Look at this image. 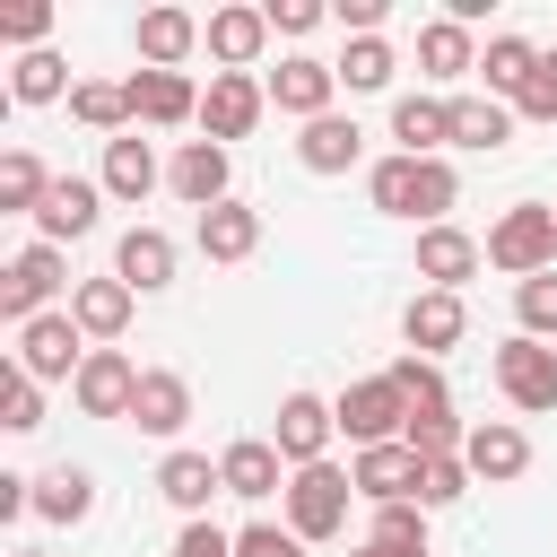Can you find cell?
<instances>
[{"mask_svg": "<svg viewBox=\"0 0 557 557\" xmlns=\"http://www.w3.org/2000/svg\"><path fill=\"white\" fill-rule=\"evenodd\" d=\"M0 513L17 522V513H35V479H17V470H0Z\"/></svg>", "mask_w": 557, "mask_h": 557, "instance_id": "c3c4849f", "label": "cell"}, {"mask_svg": "<svg viewBox=\"0 0 557 557\" xmlns=\"http://www.w3.org/2000/svg\"><path fill=\"white\" fill-rule=\"evenodd\" d=\"M96 183H104V200L139 209V200L165 183V165H157V148H148L139 131H122V139H104V165H96Z\"/></svg>", "mask_w": 557, "mask_h": 557, "instance_id": "ffe728a7", "label": "cell"}, {"mask_svg": "<svg viewBox=\"0 0 557 557\" xmlns=\"http://www.w3.org/2000/svg\"><path fill=\"white\" fill-rule=\"evenodd\" d=\"M348 557H400V548H374V540H366V548H348Z\"/></svg>", "mask_w": 557, "mask_h": 557, "instance_id": "681fc988", "label": "cell"}, {"mask_svg": "<svg viewBox=\"0 0 557 557\" xmlns=\"http://www.w3.org/2000/svg\"><path fill=\"white\" fill-rule=\"evenodd\" d=\"M0 426H9V435H35V426H44V383L17 374V366H9V383H0Z\"/></svg>", "mask_w": 557, "mask_h": 557, "instance_id": "60d3db41", "label": "cell"}, {"mask_svg": "<svg viewBox=\"0 0 557 557\" xmlns=\"http://www.w3.org/2000/svg\"><path fill=\"white\" fill-rule=\"evenodd\" d=\"M461 461H470V479L513 487V479L531 470V435H522L513 418H479V426H470V444H461Z\"/></svg>", "mask_w": 557, "mask_h": 557, "instance_id": "ac0fdd59", "label": "cell"}, {"mask_svg": "<svg viewBox=\"0 0 557 557\" xmlns=\"http://www.w3.org/2000/svg\"><path fill=\"white\" fill-rule=\"evenodd\" d=\"M139 374H148V366H131L122 348H87V366H78L70 400H78L87 418H131V400H139Z\"/></svg>", "mask_w": 557, "mask_h": 557, "instance_id": "4fadbf2b", "label": "cell"}, {"mask_svg": "<svg viewBox=\"0 0 557 557\" xmlns=\"http://www.w3.org/2000/svg\"><path fill=\"white\" fill-rule=\"evenodd\" d=\"M131 426L174 444V435L191 426V383H183L174 366H148V374H139V400H131Z\"/></svg>", "mask_w": 557, "mask_h": 557, "instance_id": "d4e9b609", "label": "cell"}, {"mask_svg": "<svg viewBox=\"0 0 557 557\" xmlns=\"http://www.w3.org/2000/svg\"><path fill=\"white\" fill-rule=\"evenodd\" d=\"M470 496V461H426L418 470V505L426 513H444V505H461Z\"/></svg>", "mask_w": 557, "mask_h": 557, "instance_id": "b9f144b4", "label": "cell"}, {"mask_svg": "<svg viewBox=\"0 0 557 557\" xmlns=\"http://www.w3.org/2000/svg\"><path fill=\"white\" fill-rule=\"evenodd\" d=\"M0 35H9L17 52H44V35H52V0H17V9H0Z\"/></svg>", "mask_w": 557, "mask_h": 557, "instance_id": "7bdbcfd3", "label": "cell"}, {"mask_svg": "<svg viewBox=\"0 0 557 557\" xmlns=\"http://www.w3.org/2000/svg\"><path fill=\"white\" fill-rule=\"evenodd\" d=\"M174 235L165 226H131L122 244H113V278L131 287V296H157V287H174Z\"/></svg>", "mask_w": 557, "mask_h": 557, "instance_id": "44dd1931", "label": "cell"}, {"mask_svg": "<svg viewBox=\"0 0 557 557\" xmlns=\"http://www.w3.org/2000/svg\"><path fill=\"white\" fill-rule=\"evenodd\" d=\"M278 505H287V531L313 548V540H339V531H348L357 479H348L339 461H313V470H296V479H287V496H278Z\"/></svg>", "mask_w": 557, "mask_h": 557, "instance_id": "7a4b0ae2", "label": "cell"}, {"mask_svg": "<svg viewBox=\"0 0 557 557\" xmlns=\"http://www.w3.org/2000/svg\"><path fill=\"white\" fill-rule=\"evenodd\" d=\"M487 270H505L513 287L540 278V270H557V209H548V200H513V209L487 226Z\"/></svg>", "mask_w": 557, "mask_h": 557, "instance_id": "6da1fadb", "label": "cell"}, {"mask_svg": "<svg viewBox=\"0 0 557 557\" xmlns=\"http://www.w3.org/2000/svg\"><path fill=\"white\" fill-rule=\"evenodd\" d=\"M513 122H557V52H540V70H531V87L513 96Z\"/></svg>", "mask_w": 557, "mask_h": 557, "instance_id": "ee69618b", "label": "cell"}, {"mask_svg": "<svg viewBox=\"0 0 557 557\" xmlns=\"http://www.w3.org/2000/svg\"><path fill=\"white\" fill-rule=\"evenodd\" d=\"M70 287V261H61V244H17V261L0 270V322L9 331H26L35 313H52V296Z\"/></svg>", "mask_w": 557, "mask_h": 557, "instance_id": "3957f363", "label": "cell"}, {"mask_svg": "<svg viewBox=\"0 0 557 557\" xmlns=\"http://www.w3.org/2000/svg\"><path fill=\"white\" fill-rule=\"evenodd\" d=\"M496 392H505V400H513L522 418L557 409V348H548V339H522V331H513V339L496 348Z\"/></svg>", "mask_w": 557, "mask_h": 557, "instance_id": "52a82bcc", "label": "cell"}, {"mask_svg": "<svg viewBox=\"0 0 557 557\" xmlns=\"http://www.w3.org/2000/svg\"><path fill=\"white\" fill-rule=\"evenodd\" d=\"M261 87H270V104H278V113H296V122L339 113V104H331V96H339V70H331V61H313V52H287Z\"/></svg>", "mask_w": 557, "mask_h": 557, "instance_id": "30bf717a", "label": "cell"}, {"mask_svg": "<svg viewBox=\"0 0 557 557\" xmlns=\"http://www.w3.org/2000/svg\"><path fill=\"white\" fill-rule=\"evenodd\" d=\"M531 70H540V44H531V35H487V44H479V78H487V96L513 104V96L531 87Z\"/></svg>", "mask_w": 557, "mask_h": 557, "instance_id": "4dcf8cb0", "label": "cell"}, {"mask_svg": "<svg viewBox=\"0 0 557 557\" xmlns=\"http://www.w3.org/2000/svg\"><path fill=\"white\" fill-rule=\"evenodd\" d=\"M70 113H78L87 131H104V139H122V131H139V122H131V87H122V78H78V96H70Z\"/></svg>", "mask_w": 557, "mask_h": 557, "instance_id": "e575fe53", "label": "cell"}, {"mask_svg": "<svg viewBox=\"0 0 557 557\" xmlns=\"http://www.w3.org/2000/svg\"><path fill=\"white\" fill-rule=\"evenodd\" d=\"M35 513H44V522H87V513H96V479H87L78 461H52V470L35 479Z\"/></svg>", "mask_w": 557, "mask_h": 557, "instance_id": "d6a6232c", "label": "cell"}, {"mask_svg": "<svg viewBox=\"0 0 557 557\" xmlns=\"http://www.w3.org/2000/svg\"><path fill=\"white\" fill-rule=\"evenodd\" d=\"M331 409H339V435H348L357 453H366V444H400V435H409V392H400L392 374H357Z\"/></svg>", "mask_w": 557, "mask_h": 557, "instance_id": "5b68a950", "label": "cell"}, {"mask_svg": "<svg viewBox=\"0 0 557 557\" xmlns=\"http://www.w3.org/2000/svg\"><path fill=\"white\" fill-rule=\"evenodd\" d=\"M331 435H339V409H331L322 392H287V400H278V426H270V444L287 453V470H313V461H331Z\"/></svg>", "mask_w": 557, "mask_h": 557, "instance_id": "ba28073f", "label": "cell"}, {"mask_svg": "<svg viewBox=\"0 0 557 557\" xmlns=\"http://www.w3.org/2000/svg\"><path fill=\"white\" fill-rule=\"evenodd\" d=\"M357 157H366V131H357L348 113H322V122L296 131V165H305V174H348Z\"/></svg>", "mask_w": 557, "mask_h": 557, "instance_id": "f546056e", "label": "cell"}, {"mask_svg": "<svg viewBox=\"0 0 557 557\" xmlns=\"http://www.w3.org/2000/svg\"><path fill=\"white\" fill-rule=\"evenodd\" d=\"M218 479H226V496H244V505H261V496H287V453L270 444V435H235L226 453H218Z\"/></svg>", "mask_w": 557, "mask_h": 557, "instance_id": "5bb4252c", "label": "cell"}, {"mask_svg": "<svg viewBox=\"0 0 557 557\" xmlns=\"http://www.w3.org/2000/svg\"><path fill=\"white\" fill-rule=\"evenodd\" d=\"M209 61L218 70H252L261 61V44H270V9H209Z\"/></svg>", "mask_w": 557, "mask_h": 557, "instance_id": "f1b7e54d", "label": "cell"}, {"mask_svg": "<svg viewBox=\"0 0 557 557\" xmlns=\"http://www.w3.org/2000/svg\"><path fill=\"white\" fill-rule=\"evenodd\" d=\"M174 557H235V531H218V522L200 513V522L174 531Z\"/></svg>", "mask_w": 557, "mask_h": 557, "instance_id": "bcb514c9", "label": "cell"}, {"mask_svg": "<svg viewBox=\"0 0 557 557\" xmlns=\"http://www.w3.org/2000/svg\"><path fill=\"white\" fill-rule=\"evenodd\" d=\"M331 70H339V87H348V96H374V87H392V70H400V61H392V44H383V35H357Z\"/></svg>", "mask_w": 557, "mask_h": 557, "instance_id": "8d00e7d4", "label": "cell"}, {"mask_svg": "<svg viewBox=\"0 0 557 557\" xmlns=\"http://www.w3.org/2000/svg\"><path fill=\"white\" fill-rule=\"evenodd\" d=\"M235 557H305V540L287 522H244L235 531Z\"/></svg>", "mask_w": 557, "mask_h": 557, "instance_id": "f6af8a7d", "label": "cell"}, {"mask_svg": "<svg viewBox=\"0 0 557 557\" xmlns=\"http://www.w3.org/2000/svg\"><path fill=\"white\" fill-rule=\"evenodd\" d=\"M200 17L191 9H139V70H183L200 52Z\"/></svg>", "mask_w": 557, "mask_h": 557, "instance_id": "484cf974", "label": "cell"}, {"mask_svg": "<svg viewBox=\"0 0 557 557\" xmlns=\"http://www.w3.org/2000/svg\"><path fill=\"white\" fill-rule=\"evenodd\" d=\"M122 87H131V122H139V131H183V122H200L191 70H131Z\"/></svg>", "mask_w": 557, "mask_h": 557, "instance_id": "9c48e42d", "label": "cell"}, {"mask_svg": "<svg viewBox=\"0 0 557 557\" xmlns=\"http://www.w3.org/2000/svg\"><path fill=\"white\" fill-rule=\"evenodd\" d=\"M131 313H139V296H131V287H122L113 270H104V278H78V287H70V322L87 331V348H113V339L131 331Z\"/></svg>", "mask_w": 557, "mask_h": 557, "instance_id": "e0dca14e", "label": "cell"}, {"mask_svg": "<svg viewBox=\"0 0 557 557\" xmlns=\"http://www.w3.org/2000/svg\"><path fill=\"white\" fill-rule=\"evenodd\" d=\"M165 183H174V200H183V209H200V218H209L218 200H235V191H226V183H235V157H226L218 139H183V148H174V165H165Z\"/></svg>", "mask_w": 557, "mask_h": 557, "instance_id": "8fae6325", "label": "cell"}, {"mask_svg": "<svg viewBox=\"0 0 557 557\" xmlns=\"http://www.w3.org/2000/svg\"><path fill=\"white\" fill-rule=\"evenodd\" d=\"M322 17H331L322 0H270V35H313Z\"/></svg>", "mask_w": 557, "mask_h": 557, "instance_id": "7dc6e473", "label": "cell"}, {"mask_svg": "<svg viewBox=\"0 0 557 557\" xmlns=\"http://www.w3.org/2000/svg\"><path fill=\"white\" fill-rule=\"evenodd\" d=\"M366 540H374V548H400V557H435V548H426V505H374Z\"/></svg>", "mask_w": 557, "mask_h": 557, "instance_id": "74e56055", "label": "cell"}, {"mask_svg": "<svg viewBox=\"0 0 557 557\" xmlns=\"http://www.w3.org/2000/svg\"><path fill=\"white\" fill-rule=\"evenodd\" d=\"M461 331H470V305H461L453 287H418V296H409V313H400L409 357H444V348H461Z\"/></svg>", "mask_w": 557, "mask_h": 557, "instance_id": "9a60e30c", "label": "cell"}, {"mask_svg": "<svg viewBox=\"0 0 557 557\" xmlns=\"http://www.w3.org/2000/svg\"><path fill=\"white\" fill-rule=\"evenodd\" d=\"M366 200H374L383 218H418V226H426V157H400V148L374 157V165H366Z\"/></svg>", "mask_w": 557, "mask_h": 557, "instance_id": "cb8c5ba5", "label": "cell"}, {"mask_svg": "<svg viewBox=\"0 0 557 557\" xmlns=\"http://www.w3.org/2000/svg\"><path fill=\"white\" fill-rule=\"evenodd\" d=\"M513 322H522V339H557V270L513 287Z\"/></svg>", "mask_w": 557, "mask_h": 557, "instance_id": "ab89813d", "label": "cell"}, {"mask_svg": "<svg viewBox=\"0 0 557 557\" xmlns=\"http://www.w3.org/2000/svg\"><path fill=\"white\" fill-rule=\"evenodd\" d=\"M96 218H104V183L96 174H61L44 191V209H35V244H78V235H96Z\"/></svg>", "mask_w": 557, "mask_h": 557, "instance_id": "7c38bea8", "label": "cell"}, {"mask_svg": "<svg viewBox=\"0 0 557 557\" xmlns=\"http://www.w3.org/2000/svg\"><path fill=\"white\" fill-rule=\"evenodd\" d=\"M383 374L409 392V409H453V383H444V366H435V357H392Z\"/></svg>", "mask_w": 557, "mask_h": 557, "instance_id": "f35d334b", "label": "cell"}, {"mask_svg": "<svg viewBox=\"0 0 557 557\" xmlns=\"http://www.w3.org/2000/svg\"><path fill=\"white\" fill-rule=\"evenodd\" d=\"M418 453L409 444H366L357 461H348V479H357V496L366 505H418Z\"/></svg>", "mask_w": 557, "mask_h": 557, "instance_id": "d6986e66", "label": "cell"}, {"mask_svg": "<svg viewBox=\"0 0 557 557\" xmlns=\"http://www.w3.org/2000/svg\"><path fill=\"white\" fill-rule=\"evenodd\" d=\"M17 339V374H35V383H78V366H87V331L70 322V305H52V313H35L26 331H9Z\"/></svg>", "mask_w": 557, "mask_h": 557, "instance_id": "277c9868", "label": "cell"}, {"mask_svg": "<svg viewBox=\"0 0 557 557\" xmlns=\"http://www.w3.org/2000/svg\"><path fill=\"white\" fill-rule=\"evenodd\" d=\"M479 270H487V244L479 235H461L453 218L444 226H418V278L426 287H453L461 296V278H479Z\"/></svg>", "mask_w": 557, "mask_h": 557, "instance_id": "2e32d148", "label": "cell"}, {"mask_svg": "<svg viewBox=\"0 0 557 557\" xmlns=\"http://www.w3.org/2000/svg\"><path fill=\"white\" fill-rule=\"evenodd\" d=\"M418 78L453 87V78H479V35L461 17H426L418 26Z\"/></svg>", "mask_w": 557, "mask_h": 557, "instance_id": "603a6c76", "label": "cell"}, {"mask_svg": "<svg viewBox=\"0 0 557 557\" xmlns=\"http://www.w3.org/2000/svg\"><path fill=\"white\" fill-rule=\"evenodd\" d=\"M157 496H165L183 522H200V513H209V496H226V479H218V461H209V453L174 444V453L157 461Z\"/></svg>", "mask_w": 557, "mask_h": 557, "instance_id": "7402d4cb", "label": "cell"}, {"mask_svg": "<svg viewBox=\"0 0 557 557\" xmlns=\"http://www.w3.org/2000/svg\"><path fill=\"white\" fill-rule=\"evenodd\" d=\"M17 557H44V548H17Z\"/></svg>", "mask_w": 557, "mask_h": 557, "instance_id": "f907efd6", "label": "cell"}, {"mask_svg": "<svg viewBox=\"0 0 557 557\" xmlns=\"http://www.w3.org/2000/svg\"><path fill=\"white\" fill-rule=\"evenodd\" d=\"M61 96H78L70 61H61V52H17V70H9V104H61Z\"/></svg>", "mask_w": 557, "mask_h": 557, "instance_id": "836d02e7", "label": "cell"}, {"mask_svg": "<svg viewBox=\"0 0 557 557\" xmlns=\"http://www.w3.org/2000/svg\"><path fill=\"white\" fill-rule=\"evenodd\" d=\"M52 183H61V174H52V165H44L35 148H9V157H0V209H17V218H35Z\"/></svg>", "mask_w": 557, "mask_h": 557, "instance_id": "d590c367", "label": "cell"}, {"mask_svg": "<svg viewBox=\"0 0 557 557\" xmlns=\"http://www.w3.org/2000/svg\"><path fill=\"white\" fill-rule=\"evenodd\" d=\"M513 139V104L505 96H453V148H505Z\"/></svg>", "mask_w": 557, "mask_h": 557, "instance_id": "1f68e13d", "label": "cell"}, {"mask_svg": "<svg viewBox=\"0 0 557 557\" xmlns=\"http://www.w3.org/2000/svg\"><path fill=\"white\" fill-rule=\"evenodd\" d=\"M270 113V87L252 78V70H209V87H200V131L226 148V139H252V122Z\"/></svg>", "mask_w": 557, "mask_h": 557, "instance_id": "8992f818", "label": "cell"}, {"mask_svg": "<svg viewBox=\"0 0 557 557\" xmlns=\"http://www.w3.org/2000/svg\"><path fill=\"white\" fill-rule=\"evenodd\" d=\"M252 252H261V209H252V200H218V209L200 218V261L235 270V261H252Z\"/></svg>", "mask_w": 557, "mask_h": 557, "instance_id": "83f0119b", "label": "cell"}, {"mask_svg": "<svg viewBox=\"0 0 557 557\" xmlns=\"http://www.w3.org/2000/svg\"><path fill=\"white\" fill-rule=\"evenodd\" d=\"M392 139H400V157H444L453 148V96H392Z\"/></svg>", "mask_w": 557, "mask_h": 557, "instance_id": "4316f807", "label": "cell"}]
</instances>
